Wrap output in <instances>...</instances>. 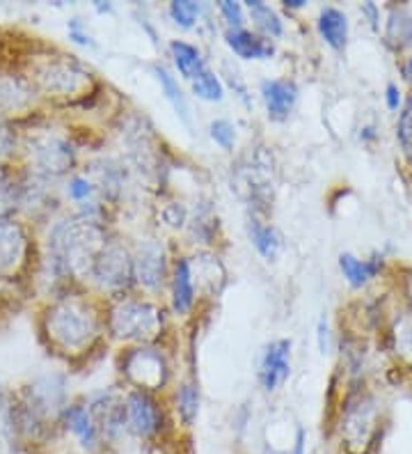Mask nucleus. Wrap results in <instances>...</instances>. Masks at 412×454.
<instances>
[{
	"instance_id": "1",
	"label": "nucleus",
	"mask_w": 412,
	"mask_h": 454,
	"mask_svg": "<svg viewBox=\"0 0 412 454\" xmlns=\"http://www.w3.org/2000/svg\"><path fill=\"white\" fill-rule=\"evenodd\" d=\"M341 454H376L383 438V406L369 390H355L344 399L339 425Z\"/></svg>"
},
{
	"instance_id": "2",
	"label": "nucleus",
	"mask_w": 412,
	"mask_h": 454,
	"mask_svg": "<svg viewBox=\"0 0 412 454\" xmlns=\"http://www.w3.org/2000/svg\"><path fill=\"white\" fill-rule=\"evenodd\" d=\"M163 328V312L147 301H121L110 312V331L121 340L149 342Z\"/></svg>"
},
{
	"instance_id": "3",
	"label": "nucleus",
	"mask_w": 412,
	"mask_h": 454,
	"mask_svg": "<svg viewBox=\"0 0 412 454\" xmlns=\"http://www.w3.org/2000/svg\"><path fill=\"white\" fill-rule=\"evenodd\" d=\"M49 326L53 338L65 347H82L97 331V317L88 310V305L62 303L51 315Z\"/></svg>"
},
{
	"instance_id": "4",
	"label": "nucleus",
	"mask_w": 412,
	"mask_h": 454,
	"mask_svg": "<svg viewBox=\"0 0 412 454\" xmlns=\"http://www.w3.org/2000/svg\"><path fill=\"white\" fill-rule=\"evenodd\" d=\"M127 409V429L140 441H154L160 436L165 425V416L156 397L147 390H131L124 402Z\"/></svg>"
},
{
	"instance_id": "5",
	"label": "nucleus",
	"mask_w": 412,
	"mask_h": 454,
	"mask_svg": "<svg viewBox=\"0 0 412 454\" xmlns=\"http://www.w3.org/2000/svg\"><path fill=\"white\" fill-rule=\"evenodd\" d=\"M124 374L128 381L136 383L137 390H160L167 383V360L159 349L152 347H140V349H131L124 358Z\"/></svg>"
},
{
	"instance_id": "6",
	"label": "nucleus",
	"mask_w": 412,
	"mask_h": 454,
	"mask_svg": "<svg viewBox=\"0 0 412 454\" xmlns=\"http://www.w3.org/2000/svg\"><path fill=\"white\" fill-rule=\"evenodd\" d=\"M292 374V340H275L259 360V381L266 393H275Z\"/></svg>"
},
{
	"instance_id": "7",
	"label": "nucleus",
	"mask_w": 412,
	"mask_h": 454,
	"mask_svg": "<svg viewBox=\"0 0 412 454\" xmlns=\"http://www.w3.org/2000/svg\"><path fill=\"white\" fill-rule=\"evenodd\" d=\"M92 273L104 287L120 289L133 278V260L121 246H104V250L94 262Z\"/></svg>"
},
{
	"instance_id": "8",
	"label": "nucleus",
	"mask_w": 412,
	"mask_h": 454,
	"mask_svg": "<svg viewBox=\"0 0 412 454\" xmlns=\"http://www.w3.org/2000/svg\"><path fill=\"white\" fill-rule=\"evenodd\" d=\"M259 95L266 106L270 120L275 122H284L286 117L292 115L298 101V85L289 78H268L259 88Z\"/></svg>"
},
{
	"instance_id": "9",
	"label": "nucleus",
	"mask_w": 412,
	"mask_h": 454,
	"mask_svg": "<svg viewBox=\"0 0 412 454\" xmlns=\"http://www.w3.org/2000/svg\"><path fill=\"white\" fill-rule=\"evenodd\" d=\"M133 276L144 289L154 292L163 285L165 278V253L159 244L147 241L140 246L136 260H133Z\"/></svg>"
},
{
	"instance_id": "10",
	"label": "nucleus",
	"mask_w": 412,
	"mask_h": 454,
	"mask_svg": "<svg viewBox=\"0 0 412 454\" xmlns=\"http://www.w3.org/2000/svg\"><path fill=\"white\" fill-rule=\"evenodd\" d=\"M225 44L241 60H270L275 56V46L270 39L259 37V35L250 33L245 28L227 30Z\"/></svg>"
},
{
	"instance_id": "11",
	"label": "nucleus",
	"mask_w": 412,
	"mask_h": 454,
	"mask_svg": "<svg viewBox=\"0 0 412 454\" xmlns=\"http://www.w3.org/2000/svg\"><path fill=\"white\" fill-rule=\"evenodd\" d=\"M65 425L66 429L78 438V443H81L82 448L94 450L99 445V425H97V418H94V413L88 406H66Z\"/></svg>"
},
{
	"instance_id": "12",
	"label": "nucleus",
	"mask_w": 412,
	"mask_h": 454,
	"mask_svg": "<svg viewBox=\"0 0 412 454\" xmlns=\"http://www.w3.org/2000/svg\"><path fill=\"white\" fill-rule=\"evenodd\" d=\"M339 269L341 276L346 278V283L355 289H362L383 271V257H369V260H360V257L344 253L339 255Z\"/></svg>"
},
{
	"instance_id": "13",
	"label": "nucleus",
	"mask_w": 412,
	"mask_h": 454,
	"mask_svg": "<svg viewBox=\"0 0 412 454\" xmlns=\"http://www.w3.org/2000/svg\"><path fill=\"white\" fill-rule=\"evenodd\" d=\"M321 37L328 46L335 51L346 49L348 44V17L337 7H323L319 12V21H316Z\"/></svg>"
},
{
	"instance_id": "14",
	"label": "nucleus",
	"mask_w": 412,
	"mask_h": 454,
	"mask_svg": "<svg viewBox=\"0 0 412 454\" xmlns=\"http://www.w3.org/2000/svg\"><path fill=\"white\" fill-rule=\"evenodd\" d=\"M195 303V283L188 260H179L172 271V308L176 315H186Z\"/></svg>"
},
{
	"instance_id": "15",
	"label": "nucleus",
	"mask_w": 412,
	"mask_h": 454,
	"mask_svg": "<svg viewBox=\"0 0 412 454\" xmlns=\"http://www.w3.org/2000/svg\"><path fill=\"white\" fill-rule=\"evenodd\" d=\"M385 39L396 51L412 46V12L408 7H392L385 23Z\"/></svg>"
},
{
	"instance_id": "16",
	"label": "nucleus",
	"mask_w": 412,
	"mask_h": 454,
	"mask_svg": "<svg viewBox=\"0 0 412 454\" xmlns=\"http://www.w3.org/2000/svg\"><path fill=\"white\" fill-rule=\"evenodd\" d=\"M170 56L172 60H175V67L179 69V74H182L186 81H190V83L206 69L202 51H199L198 46L188 44V42H182V39H175V42H172Z\"/></svg>"
},
{
	"instance_id": "17",
	"label": "nucleus",
	"mask_w": 412,
	"mask_h": 454,
	"mask_svg": "<svg viewBox=\"0 0 412 454\" xmlns=\"http://www.w3.org/2000/svg\"><path fill=\"white\" fill-rule=\"evenodd\" d=\"M247 234H250V241H253L259 255L266 257V260H277L282 250V237L273 225L253 218L247 225Z\"/></svg>"
},
{
	"instance_id": "18",
	"label": "nucleus",
	"mask_w": 412,
	"mask_h": 454,
	"mask_svg": "<svg viewBox=\"0 0 412 454\" xmlns=\"http://www.w3.org/2000/svg\"><path fill=\"white\" fill-rule=\"evenodd\" d=\"M245 10L250 12V19L254 21L257 30L264 33L266 39L282 37V33H284V23H282V19L277 17V12H275L273 7L261 3V0H247Z\"/></svg>"
},
{
	"instance_id": "19",
	"label": "nucleus",
	"mask_w": 412,
	"mask_h": 454,
	"mask_svg": "<svg viewBox=\"0 0 412 454\" xmlns=\"http://www.w3.org/2000/svg\"><path fill=\"white\" fill-rule=\"evenodd\" d=\"M154 74H156V81L160 83V90L165 92V99L170 101L172 108L176 111V115L182 117L183 122H190V108H188L186 95H183L179 81H176V78L160 65L154 67Z\"/></svg>"
},
{
	"instance_id": "20",
	"label": "nucleus",
	"mask_w": 412,
	"mask_h": 454,
	"mask_svg": "<svg viewBox=\"0 0 412 454\" xmlns=\"http://www.w3.org/2000/svg\"><path fill=\"white\" fill-rule=\"evenodd\" d=\"M175 409L183 427L195 425L199 416V390L192 383H183L182 388L176 390Z\"/></svg>"
},
{
	"instance_id": "21",
	"label": "nucleus",
	"mask_w": 412,
	"mask_h": 454,
	"mask_svg": "<svg viewBox=\"0 0 412 454\" xmlns=\"http://www.w3.org/2000/svg\"><path fill=\"white\" fill-rule=\"evenodd\" d=\"M39 156V166L44 170L62 172L69 163H72V152L60 140H51V143L42 145V150H37Z\"/></svg>"
},
{
	"instance_id": "22",
	"label": "nucleus",
	"mask_w": 412,
	"mask_h": 454,
	"mask_svg": "<svg viewBox=\"0 0 412 454\" xmlns=\"http://www.w3.org/2000/svg\"><path fill=\"white\" fill-rule=\"evenodd\" d=\"M190 85L198 99L214 101V104L215 101L225 99V85H222V81L218 78V74L211 72L209 67H206V69H204V72L199 74Z\"/></svg>"
},
{
	"instance_id": "23",
	"label": "nucleus",
	"mask_w": 412,
	"mask_h": 454,
	"mask_svg": "<svg viewBox=\"0 0 412 454\" xmlns=\"http://www.w3.org/2000/svg\"><path fill=\"white\" fill-rule=\"evenodd\" d=\"M23 248V234L17 225H3L0 223V266L17 262Z\"/></svg>"
},
{
	"instance_id": "24",
	"label": "nucleus",
	"mask_w": 412,
	"mask_h": 454,
	"mask_svg": "<svg viewBox=\"0 0 412 454\" xmlns=\"http://www.w3.org/2000/svg\"><path fill=\"white\" fill-rule=\"evenodd\" d=\"M167 12H170V19L179 26V28L188 30L192 28L195 21L199 19L202 7H199L198 3H192V0H175V3H170Z\"/></svg>"
},
{
	"instance_id": "25",
	"label": "nucleus",
	"mask_w": 412,
	"mask_h": 454,
	"mask_svg": "<svg viewBox=\"0 0 412 454\" xmlns=\"http://www.w3.org/2000/svg\"><path fill=\"white\" fill-rule=\"evenodd\" d=\"M396 138L401 145L403 154L412 161V95L403 101V108L399 113V122H396Z\"/></svg>"
},
{
	"instance_id": "26",
	"label": "nucleus",
	"mask_w": 412,
	"mask_h": 454,
	"mask_svg": "<svg viewBox=\"0 0 412 454\" xmlns=\"http://www.w3.org/2000/svg\"><path fill=\"white\" fill-rule=\"evenodd\" d=\"M211 140L215 145H220L222 150H231L234 143H237V127L229 122V120H214L209 127Z\"/></svg>"
},
{
	"instance_id": "27",
	"label": "nucleus",
	"mask_w": 412,
	"mask_h": 454,
	"mask_svg": "<svg viewBox=\"0 0 412 454\" xmlns=\"http://www.w3.org/2000/svg\"><path fill=\"white\" fill-rule=\"evenodd\" d=\"M218 7H220V14H222V19H225L227 26H229V30L241 28L243 21H245L243 5H238V3H231V0H222Z\"/></svg>"
},
{
	"instance_id": "28",
	"label": "nucleus",
	"mask_w": 412,
	"mask_h": 454,
	"mask_svg": "<svg viewBox=\"0 0 412 454\" xmlns=\"http://www.w3.org/2000/svg\"><path fill=\"white\" fill-rule=\"evenodd\" d=\"M69 195H72L76 202H85V200L92 195V184L85 177H74L72 182H69Z\"/></svg>"
},
{
	"instance_id": "29",
	"label": "nucleus",
	"mask_w": 412,
	"mask_h": 454,
	"mask_svg": "<svg viewBox=\"0 0 412 454\" xmlns=\"http://www.w3.org/2000/svg\"><path fill=\"white\" fill-rule=\"evenodd\" d=\"M69 35H72V39L76 42V44H82V46H94L92 37H89V33L85 28H82L81 19H72L69 21Z\"/></svg>"
},
{
	"instance_id": "30",
	"label": "nucleus",
	"mask_w": 412,
	"mask_h": 454,
	"mask_svg": "<svg viewBox=\"0 0 412 454\" xmlns=\"http://www.w3.org/2000/svg\"><path fill=\"white\" fill-rule=\"evenodd\" d=\"M385 104H387L390 111H401L403 99H401V90H399V85L387 83V88H385Z\"/></svg>"
},
{
	"instance_id": "31",
	"label": "nucleus",
	"mask_w": 412,
	"mask_h": 454,
	"mask_svg": "<svg viewBox=\"0 0 412 454\" xmlns=\"http://www.w3.org/2000/svg\"><path fill=\"white\" fill-rule=\"evenodd\" d=\"M316 340H319L321 354H328L330 351V326H328V319H325V317H321L319 319V326H316Z\"/></svg>"
},
{
	"instance_id": "32",
	"label": "nucleus",
	"mask_w": 412,
	"mask_h": 454,
	"mask_svg": "<svg viewBox=\"0 0 412 454\" xmlns=\"http://www.w3.org/2000/svg\"><path fill=\"white\" fill-rule=\"evenodd\" d=\"M292 454H307V434H305V429H298L296 432Z\"/></svg>"
},
{
	"instance_id": "33",
	"label": "nucleus",
	"mask_w": 412,
	"mask_h": 454,
	"mask_svg": "<svg viewBox=\"0 0 412 454\" xmlns=\"http://www.w3.org/2000/svg\"><path fill=\"white\" fill-rule=\"evenodd\" d=\"M362 12L367 14L369 19H371V26L374 28H378V21H380V10L374 5V3H367V5H362Z\"/></svg>"
},
{
	"instance_id": "34",
	"label": "nucleus",
	"mask_w": 412,
	"mask_h": 454,
	"mask_svg": "<svg viewBox=\"0 0 412 454\" xmlns=\"http://www.w3.org/2000/svg\"><path fill=\"white\" fill-rule=\"evenodd\" d=\"M401 74H403V81L412 88V56H408L406 60L401 62Z\"/></svg>"
},
{
	"instance_id": "35",
	"label": "nucleus",
	"mask_w": 412,
	"mask_h": 454,
	"mask_svg": "<svg viewBox=\"0 0 412 454\" xmlns=\"http://www.w3.org/2000/svg\"><path fill=\"white\" fill-rule=\"evenodd\" d=\"M7 147H10V133H7V129L0 127V156L5 154Z\"/></svg>"
},
{
	"instance_id": "36",
	"label": "nucleus",
	"mask_w": 412,
	"mask_h": 454,
	"mask_svg": "<svg viewBox=\"0 0 412 454\" xmlns=\"http://www.w3.org/2000/svg\"><path fill=\"white\" fill-rule=\"evenodd\" d=\"M286 7H292V10H298V7H305V0H284Z\"/></svg>"
}]
</instances>
